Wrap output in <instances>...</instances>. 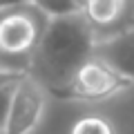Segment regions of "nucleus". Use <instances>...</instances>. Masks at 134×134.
I'll list each match as a JSON object with an SVG mask.
<instances>
[{
  "instance_id": "1",
  "label": "nucleus",
  "mask_w": 134,
  "mask_h": 134,
  "mask_svg": "<svg viewBox=\"0 0 134 134\" xmlns=\"http://www.w3.org/2000/svg\"><path fill=\"white\" fill-rule=\"evenodd\" d=\"M96 31L83 11L49 18L34 49L29 72L45 83L49 94L60 92L78 67L94 56Z\"/></svg>"
},
{
  "instance_id": "2",
  "label": "nucleus",
  "mask_w": 134,
  "mask_h": 134,
  "mask_svg": "<svg viewBox=\"0 0 134 134\" xmlns=\"http://www.w3.org/2000/svg\"><path fill=\"white\" fill-rule=\"evenodd\" d=\"M49 16L36 5H20L0 11V65L29 69Z\"/></svg>"
},
{
  "instance_id": "3",
  "label": "nucleus",
  "mask_w": 134,
  "mask_h": 134,
  "mask_svg": "<svg viewBox=\"0 0 134 134\" xmlns=\"http://www.w3.org/2000/svg\"><path fill=\"white\" fill-rule=\"evenodd\" d=\"M132 87L134 83H130L119 72H114L105 60H100L98 56H90L78 67L72 81L54 96L69 100V103H81V105H98Z\"/></svg>"
},
{
  "instance_id": "4",
  "label": "nucleus",
  "mask_w": 134,
  "mask_h": 134,
  "mask_svg": "<svg viewBox=\"0 0 134 134\" xmlns=\"http://www.w3.org/2000/svg\"><path fill=\"white\" fill-rule=\"evenodd\" d=\"M47 103L49 90L43 81H38L31 72H27L14 92L5 134H36L45 121Z\"/></svg>"
},
{
  "instance_id": "5",
  "label": "nucleus",
  "mask_w": 134,
  "mask_h": 134,
  "mask_svg": "<svg viewBox=\"0 0 134 134\" xmlns=\"http://www.w3.org/2000/svg\"><path fill=\"white\" fill-rule=\"evenodd\" d=\"M94 56L105 60L114 72L134 83V14L121 27L96 36Z\"/></svg>"
},
{
  "instance_id": "6",
  "label": "nucleus",
  "mask_w": 134,
  "mask_h": 134,
  "mask_svg": "<svg viewBox=\"0 0 134 134\" xmlns=\"http://www.w3.org/2000/svg\"><path fill=\"white\" fill-rule=\"evenodd\" d=\"M83 14L92 23L96 36L121 27L134 14V0H83Z\"/></svg>"
},
{
  "instance_id": "7",
  "label": "nucleus",
  "mask_w": 134,
  "mask_h": 134,
  "mask_svg": "<svg viewBox=\"0 0 134 134\" xmlns=\"http://www.w3.org/2000/svg\"><path fill=\"white\" fill-rule=\"evenodd\" d=\"M69 134H119V130L110 116L90 112L74 121V125L69 127Z\"/></svg>"
},
{
  "instance_id": "8",
  "label": "nucleus",
  "mask_w": 134,
  "mask_h": 134,
  "mask_svg": "<svg viewBox=\"0 0 134 134\" xmlns=\"http://www.w3.org/2000/svg\"><path fill=\"white\" fill-rule=\"evenodd\" d=\"M31 5H36L49 18L83 11V0H31Z\"/></svg>"
},
{
  "instance_id": "9",
  "label": "nucleus",
  "mask_w": 134,
  "mask_h": 134,
  "mask_svg": "<svg viewBox=\"0 0 134 134\" xmlns=\"http://www.w3.org/2000/svg\"><path fill=\"white\" fill-rule=\"evenodd\" d=\"M20 81H23V78H20ZM18 83H9V85L0 87V134H5V130H7V119H9V110H11V98H14V92H16V87H18Z\"/></svg>"
},
{
  "instance_id": "10",
  "label": "nucleus",
  "mask_w": 134,
  "mask_h": 134,
  "mask_svg": "<svg viewBox=\"0 0 134 134\" xmlns=\"http://www.w3.org/2000/svg\"><path fill=\"white\" fill-rule=\"evenodd\" d=\"M27 72H29V69H18V67L0 65V87H2V85H9V83H18Z\"/></svg>"
},
{
  "instance_id": "11",
  "label": "nucleus",
  "mask_w": 134,
  "mask_h": 134,
  "mask_svg": "<svg viewBox=\"0 0 134 134\" xmlns=\"http://www.w3.org/2000/svg\"><path fill=\"white\" fill-rule=\"evenodd\" d=\"M31 0H0V11L11 9V7H20V5H29Z\"/></svg>"
}]
</instances>
